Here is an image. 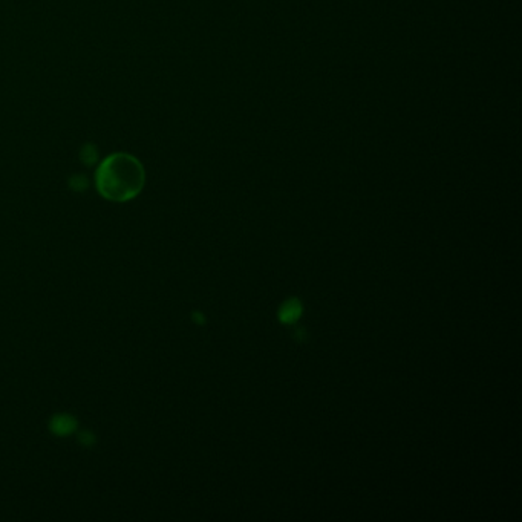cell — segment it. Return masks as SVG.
<instances>
[{
    "mask_svg": "<svg viewBox=\"0 0 522 522\" xmlns=\"http://www.w3.org/2000/svg\"><path fill=\"white\" fill-rule=\"evenodd\" d=\"M144 169L133 156L115 153L104 160L96 175L98 193L113 203H126L144 187Z\"/></svg>",
    "mask_w": 522,
    "mask_h": 522,
    "instance_id": "cell-1",
    "label": "cell"
},
{
    "mask_svg": "<svg viewBox=\"0 0 522 522\" xmlns=\"http://www.w3.org/2000/svg\"><path fill=\"white\" fill-rule=\"evenodd\" d=\"M302 314V305L297 300H288L280 309V320L285 323H293Z\"/></svg>",
    "mask_w": 522,
    "mask_h": 522,
    "instance_id": "cell-2",
    "label": "cell"
}]
</instances>
